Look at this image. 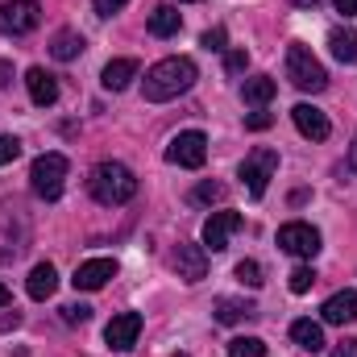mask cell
<instances>
[{
	"label": "cell",
	"mask_w": 357,
	"mask_h": 357,
	"mask_svg": "<svg viewBox=\"0 0 357 357\" xmlns=\"http://www.w3.org/2000/svg\"><path fill=\"white\" fill-rule=\"evenodd\" d=\"M291 341H295L299 349H307V354H320V349H324V328H320L316 320H295V324H291Z\"/></svg>",
	"instance_id": "44dd1931"
},
{
	"label": "cell",
	"mask_w": 357,
	"mask_h": 357,
	"mask_svg": "<svg viewBox=\"0 0 357 357\" xmlns=\"http://www.w3.org/2000/svg\"><path fill=\"white\" fill-rule=\"evenodd\" d=\"M191 84H195V63L191 59H162V63H154L146 71L142 96L150 104H167V100H175L183 91H191Z\"/></svg>",
	"instance_id": "6da1fadb"
},
{
	"label": "cell",
	"mask_w": 357,
	"mask_h": 357,
	"mask_svg": "<svg viewBox=\"0 0 357 357\" xmlns=\"http://www.w3.org/2000/svg\"><path fill=\"white\" fill-rule=\"evenodd\" d=\"M63 178H67V158H63V154H42V158H33L29 183H33V191H38L42 199H59V195H63Z\"/></svg>",
	"instance_id": "5b68a950"
},
{
	"label": "cell",
	"mask_w": 357,
	"mask_h": 357,
	"mask_svg": "<svg viewBox=\"0 0 357 357\" xmlns=\"http://www.w3.org/2000/svg\"><path fill=\"white\" fill-rule=\"evenodd\" d=\"M349 167H354V175H357V137H354V146H349Z\"/></svg>",
	"instance_id": "f35d334b"
},
{
	"label": "cell",
	"mask_w": 357,
	"mask_h": 357,
	"mask_svg": "<svg viewBox=\"0 0 357 357\" xmlns=\"http://www.w3.org/2000/svg\"><path fill=\"white\" fill-rule=\"evenodd\" d=\"M178 25H183V21H178L175 4H158V8L150 13V33H154V38H175Z\"/></svg>",
	"instance_id": "7402d4cb"
},
{
	"label": "cell",
	"mask_w": 357,
	"mask_h": 357,
	"mask_svg": "<svg viewBox=\"0 0 357 357\" xmlns=\"http://www.w3.org/2000/svg\"><path fill=\"white\" fill-rule=\"evenodd\" d=\"M320 316H324V324H354L357 320V295L354 291H337V295H328L324 307H320Z\"/></svg>",
	"instance_id": "9a60e30c"
},
{
	"label": "cell",
	"mask_w": 357,
	"mask_h": 357,
	"mask_svg": "<svg viewBox=\"0 0 357 357\" xmlns=\"http://www.w3.org/2000/svg\"><path fill=\"white\" fill-rule=\"evenodd\" d=\"M108 278H116V262L112 258H88V262H79L75 270V291H100Z\"/></svg>",
	"instance_id": "8fae6325"
},
{
	"label": "cell",
	"mask_w": 357,
	"mask_h": 357,
	"mask_svg": "<svg viewBox=\"0 0 357 357\" xmlns=\"http://www.w3.org/2000/svg\"><path fill=\"white\" fill-rule=\"evenodd\" d=\"M42 25V4L38 0H4L0 4V33L25 38Z\"/></svg>",
	"instance_id": "277c9868"
},
{
	"label": "cell",
	"mask_w": 357,
	"mask_h": 357,
	"mask_svg": "<svg viewBox=\"0 0 357 357\" xmlns=\"http://www.w3.org/2000/svg\"><path fill=\"white\" fill-rule=\"evenodd\" d=\"M278 250H287L291 258H316L320 254V233L303 220H291L278 229Z\"/></svg>",
	"instance_id": "ba28073f"
},
{
	"label": "cell",
	"mask_w": 357,
	"mask_h": 357,
	"mask_svg": "<svg viewBox=\"0 0 357 357\" xmlns=\"http://www.w3.org/2000/svg\"><path fill=\"white\" fill-rule=\"evenodd\" d=\"M199 42H204V50H225V29L216 25V29H208Z\"/></svg>",
	"instance_id": "1f68e13d"
},
{
	"label": "cell",
	"mask_w": 357,
	"mask_h": 357,
	"mask_svg": "<svg viewBox=\"0 0 357 357\" xmlns=\"http://www.w3.org/2000/svg\"><path fill=\"white\" fill-rule=\"evenodd\" d=\"M287 79L299 91H324L328 88V71L320 67V59L303 42H291L287 46Z\"/></svg>",
	"instance_id": "3957f363"
},
{
	"label": "cell",
	"mask_w": 357,
	"mask_h": 357,
	"mask_svg": "<svg viewBox=\"0 0 357 357\" xmlns=\"http://www.w3.org/2000/svg\"><path fill=\"white\" fill-rule=\"evenodd\" d=\"M133 79H137V59H112L104 67V75H100V84L108 91H125Z\"/></svg>",
	"instance_id": "e0dca14e"
},
{
	"label": "cell",
	"mask_w": 357,
	"mask_h": 357,
	"mask_svg": "<svg viewBox=\"0 0 357 357\" xmlns=\"http://www.w3.org/2000/svg\"><path fill=\"white\" fill-rule=\"evenodd\" d=\"M8 84H13V63L0 59V88H8Z\"/></svg>",
	"instance_id": "e575fe53"
},
{
	"label": "cell",
	"mask_w": 357,
	"mask_h": 357,
	"mask_svg": "<svg viewBox=\"0 0 357 357\" xmlns=\"http://www.w3.org/2000/svg\"><path fill=\"white\" fill-rule=\"evenodd\" d=\"M175 357H187V354H175Z\"/></svg>",
	"instance_id": "b9f144b4"
},
{
	"label": "cell",
	"mask_w": 357,
	"mask_h": 357,
	"mask_svg": "<svg viewBox=\"0 0 357 357\" xmlns=\"http://www.w3.org/2000/svg\"><path fill=\"white\" fill-rule=\"evenodd\" d=\"M8 303H13V295H8V287H4V282H0V312H4V307H8Z\"/></svg>",
	"instance_id": "74e56055"
},
{
	"label": "cell",
	"mask_w": 357,
	"mask_h": 357,
	"mask_svg": "<svg viewBox=\"0 0 357 357\" xmlns=\"http://www.w3.org/2000/svg\"><path fill=\"white\" fill-rule=\"evenodd\" d=\"M270 125H274V116H270V112H262V108L245 116V129H254V133H262V129H270Z\"/></svg>",
	"instance_id": "f546056e"
},
{
	"label": "cell",
	"mask_w": 357,
	"mask_h": 357,
	"mask_svg": "<svg viewBox=\"0 0 357 357\" xmlns=\"http://www.w3.org/2000/svg\"><path fill=\"white\" fill-rule=\"evenodd\" d=\"M274 91H278V84H274L270 75H254V79H245L241 96H245V104H258V108H266L270 100H274Z\"/></svg>",
	"instance_id": "603a6c76"
},
{
	"label": "cell",
	"mask_w": 357,
	"mask_h": 357,
	"mask_svg": "<svg viewBox=\"0 0 357 357\" xmlns=\"http://www.w3.org/2000/svg\"><path fill=\"white\" fill-rule=\"evenodd\" d=\"M25 291H29V299H50L59 291V270L50 262H38L29 270V278H25Z\"/></svg>",
	"instance_id": "2e32d148"
},
{
	"label": "cell",
	"mask_w": 357,
	"mask_h": 357,
	"mask_svg": "<svg viewBox=\"0 0 357 357\" xmlns=\"http://www.w3.org/2000/svg\"><path fill=\"white\" fill-rule=\"evenodd\" d=\"M274 171H278V154H274L270 146L254 150V154L241 162V183H245V191H250L254 199H262L266 187H270V178H274Z\"/></svg>",
	"instance_id": "8992f818"
},
{
	"label": "cell",
	"mask_w": 357,
	"mask_h": 357,
	"mask_svg": "<svg viewBox=\"0 0 357 357\" xmlns=\"http://www.w3.org/2000/svg\"><path fill=\"white\" fill-rule=\"evenodd\" d=\"M84 50H88V42H84V33H75V29H59L54 42H50V54H54L59 63H71V59H79Z\"/></svg>",
	"instance_id": "d6986e66"
},
{
	"label": "cell",
	"mask_w": 357,
	"mask_h": 357,
	"mask_svg": "<svg viewBox=\"0 0 357 357\" xmlns=\"http://www.w3.org/2000/svg\"><path fill=\"white\" fill-rule=\"evenodd\" d=\"M291 121H295V129H299L303 137H312V142H324V137L333 133L328 116H324L316 104H295V108H291Z\"/></svg>",
	"instance_id": "7c38bea8"
},
{
	"label": "cell",
	"mask_w": 357,
	"mask_h": 357,
	"mask_svg": "<svg viewBox=\"0 0 357 357\" xmlns=\"http://www.w3.org/2000/svg\"><path fill=\"white\" fill-rule=\"evenodd\" d=\"M291 4H299V8H316L320 0H291Z\"/></svg>",
	"instance_id": "ab89813d"
},
{
	"label": "cell",
	"mask_w": 357,
	"mask_h": 357,
	"mask_svg": "<svg viewBox=\"0 0 357 357\" xmlns=\"http://www.w3.org/2000/svg\"><path fill=\"white\" fill-rule=\"evenodd\" d=\"M245 67H250V54H245V50H229V54H225V71H229V75H241Z\"/></svg>",
	"instance_id": "f1b7e54d"
},
{
	"label": "cell",
	"mask_w": 357,
	"mask_h": 357,
	"mask_svg": "<svg viewBox=\"0 0 357 357\" xmlns=\"http://www.w3.org/2000/svg\"><path fill=\"white\" fill-rule=\"evenodd\" d=\"M178 4H195V0H178Z\"/></svg>",
	"instance_id": "60d3db41"
},
{
	"label": "cell",
	"mask_w": 357,
	"mask_h": 357,
	"mask_svg": "<svg viewBox=\"0 0 357 357\" xmlns=\"http://www.w3.org/2000/svg\"><path fill=\"white\" fill-rule=\"evenodd\" d=\"M312 282H316V270L312 266H295L291 270V291H295V295H307Z\"/></svg>",
	"instance_id": "484cf974"
},
{
	"label": "cell",
	"mask_w": 357,
	"mask_h": 357,
	"mask_svg": "<svg viewBox=\"0 0 357 357\" xmlns=\"http://www.w3.org/2000/svg\"><path fill=\"white\" fill-rule=\"evenodd\" d=\"M17 154H21V142H17V137H0V167L13 162Z\"/></svg>",
	"instance_id": "4dcf8cb0"
},
{
	"label": "cell",
	"mask_w": 357,
	"mask_h": 357,
	"mask_svg": "<svg viewBox=\"0 0 357 357\" xmlns=\"http://www.w3.org/2000/svg\"><path fill=\"white\" fill-rule=\"evenodd\" d=\"M175 270H178L183 282H199V278H208V254H204V245H178Z\"/></svg>",
	"instance_id": "5bb4252c"
},
{
	"label": "cell",
	"mask_w": 357,
	"mask_h": 357,
	"mask_svg": "<svg viewBox=\"0 0 357 357\" xmlns=\"http://www.w3.org/2000/svg\"><path fill=\"white\" fill-rule=\"evenodd\" d=\"M167 162H175V167H183V171H199V167L208 162V137H204L199 129L178 133L175 142L167 146Z\"/></svg>",
	"instance_id": "52a82bcc"
},
{
	"label": "cell",
	"mask_w": 357,
	"mask_h": 357,
	"mask_svg": "<svg viewBox=\"0 0 357 357\" xmlns=\"http://www.w3.org/2000/svg\"><path fill=\"white\" fill-rule=\"evenodd\" d=\"M63 320H67V324H88L91 307L88 303H67V307H63Z\"/></svg>",
	"instance_id": "83f0119b"
},
{
	"label": "cell",
	"mask_w": 357,
	"mask_h": 357,
	"mask_svg": "<svg viewBox=\"0 0 357 357\" xmlns=\"http://www.w3.org/2000/svg\"><path fill=\"white\" fill-rule=\"evenodd\" d=\"M337 13H345V17H354V13H357V0H337Z\"/></svg>",
	"instance_id": "d590c367"
},
{
	"label": "cell",
	"mask_w": 357,
	"mask_h": 357,
	"mask_svg": "<svg viewBox=\"0 0 357 357\" xmlns=\"http://www.w3.org/2000/svg\"><path fill=\"white\" fill-rule=\"evenodd\" d=\"M17 324H21V316H17V312H13V316H0V328H17Z\"/></svg>",
	"instance_id": "8d00e7d4"
},
{
	"label": "cell",
	"mask_w": 357,
	"mask_h": 357,
	"mask_svg": "<svg viewBox=\"0 0 357 357\" xmlns=\"http://www.w3.org/2000/svg\"><path fill=\"white\" fill-rule=\"evenodd\" d=\"M233 274H237V282H241V287H250V291H258V287H262V266H258L254 258L237 262V270H233Z\"/></svg>",
	"instance_id": "d4e9b609"
},
{
	"label": "cell",
	"mask_w": 357,
	"mask_h": 357,
	"mask_svg": "<svg viewBox=\"0 0 357 357\" xmlns=\"http://www.w3.org/2000/svg\"><path fill=\"white\" fill-rule=\"evenodd\" d=\"M195 199H199V204H216V199H225V183H212V178L199 183V187H195Z\"/></svg>",
	"instance_id": "4316f807"
},
{
	"label": "cell",
	"mask_w": 357,
	"mask_h": 357,
	"mask_svg": "<svg viewBox=\"0 0 357 357\" xmlns=\"http://www.w3.org/2000/svg\"><path fill=\"white\" fill-rule=\"evenodd\" d=\"M25 88H29V100H33L38 108H50V104L59 100V79H54L46 67H29V71H25Z\"/></svg>",
	"instance_id": "4fadbf2b"
},
{
	"label": "cell",
	"mask_w": 357,
	"mask_h": 357,
	"mask_svg": "<svg viewBox=\"0 0 357 357\" xmlns=\"http://www.w3.org/2000/svg\"><path fill=\"white\" fill-rule=\"evenodd\" d=\"M328 50H333V59L337 63H345V67H354L357 63V29H333L328 33Z\"/></svg>",
	"instance_id": "ffe728a7"
},
{
	"label": "cell",
	"mask_w": 357,
	"mask_h": 357,
	"mask_svg": "<svg viewBox=\"0 0 357 357\" xmlns=\"http://www.w3.org/2000/svg\"><path fill=\"white\" fill-rule=\"evenodd\" d=\"M229 357H266V345L258 337H237L229 341Z\"/></svg>",
	"instance_id": "cb8c5ba5"
},
{
	"label": "cell",
	"mask_w": 357,
	"mask_h": 357,
	"mask_svg": "<svg viewBox=\"0 0 357 357\" xmlns=\"http://www.w3.org/2000/svg\"><path fill=\"white\" fill-rule=\"evenodd\" d=\"M91 199L104 204V208H116V204H129L137 195V175L125 167V162H100L88 178Z\"/></svg>",
	"instance_id": "7a4b0ae2"
},
{
	"label": "cell",
	"mask_w": 357,
	"mask_h": 357,
	"mask_svg": "<svg viewBox=\"0 0 357 357\" xmlns=\"http://www.w3.org/2000/svg\"><path fill=\"white\" fill-rule=\"evenodd\" d=\"M216 320H220V324L258 320V307H254L250 299H233V295H225V299H216Z\"/></svg>",
	"instance_id": "ac0fdd59"
},
{
	"label": "cell",
	"mask_w": 357,
	"mask_h": 357,
	"mask_svg": "<svg viewBox=\"0 0 357 357\" xmlns=\"http://www.w3.org/2000/svg\"><path fill=\"white\" fill-rule=\"evenodd\" d=\"M129 0H96V17H112V13H121Z\"/></svg>",
	"instance_id": "d6a6232c"
},
{
	"label": "cell",
	"mask_w": 357,
	"mask_h": 357,
	"mask_svg": "<svg viewBox=\"0 0 357 357\" xmlns=\"http://www.w3.org/2000/svg\"><path fill=\"white\" fill-rule=\"evenodd\" d=\"M333 357H357V341H341V345L333 349Z\"/></svg>",
	"instance_id": "836d02e7"
},
{
	"label": "cell",
	"mask_w": 357,
	"mask_h": 357,
	"mask_svg": "<svg viewBox=\"0 0 357 357\" xmlns=\"http://www.w3.org/2000/svg\"><path fill=\"white\" fill-rule=\"evenodd\" d=\"M137 337H142V312H121V316H112L108 328H104V341H108V349H116V354L133 349Z\"/></svg>",
	"instance_id": "9c48e42d"
},
{
	"label": "cell",
	"mask_w": 357,
	"mask_h": 357,
	"mask_svg": "<svg viewBox=\"0 0 357 357\" xmlns=\"http://www.w3.org/2000/svg\"><path fill=\"white\" fill-rule=\"evenodd\" d=\"M237 229H241V212H212L204 220V250H212V254L229 250V237Z\"/></svg>",
	"instance_id": "30bf717a"
}]
</instances>
